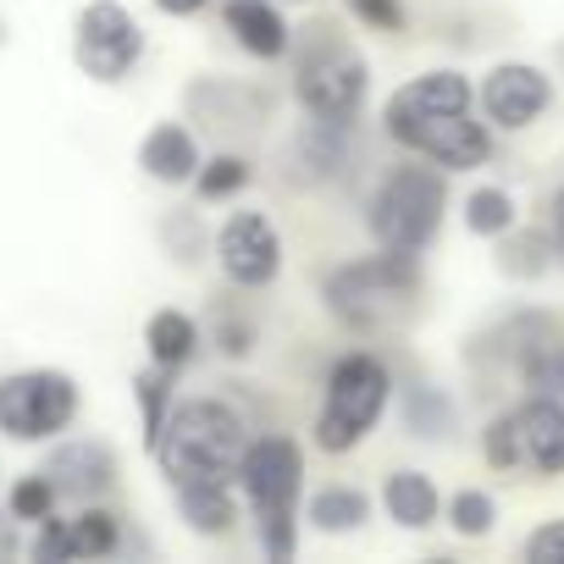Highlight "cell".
<instances>
[{
    "mask_svg": "<svg viewBox=\"0 0 564 564\" xmlns=\"http://www.w3.org/2000/svg\"><path fill=\"white\" fill-rule=\"evenodd\" d=\"M243 448H249V421L227 399H183L166 415L155 459L172 481H194V476H221L227 481L238 470Z\"/></svg>",
    "mask_w": 564,
    "mask_h": 564,
    "instance_id": "cell-1",
    "label": "cell"
},
{
    "mask_svg": "<svg viewBox=\"0 0 564 564\" xmlns=\"http://www.w3.org/2000/svg\"><path fill=\"white\" fill-rule=\"evenodd\" d=\"M327 311L355 327V333H377L388 327L415 294H421V265L415 254L404 249H382V254H366V260H349L327 276Z\"/></svg>",
    "mask_w": 564,
    "mask_h": 564,
    "instance_id": "cell-2",
    "label": "cell"
},
{
    "mask_svg": "<svg viewBox=\"0 0 564 564\" xmlns=\"http://www.w3.org/2000/svg\"><path fill=\"white\" fill-rule=\"evenodd\" d=\"M393 399V371L371 355V349H349L333 377H327V399H322V415H316V448L322 454H355L371 426L382 421Z\"/></svg>",
    "mask_w": 564,
    "mask_h": 564,
    "instance_id": "cell-3",
    "label": "cell"
},
{
    "mask_svg": "<svg viewBox=\"0 0 564 564\" xmlns=\"http://www.w3.org/2000/svg\"><path fill=\"white\" fill-rule=\"evenodd\" d=\"M443 210H448V183H443V166H393L377 188H371V205H366V227L377 238V249H404V254H421L437 227H443Z\"/></svg>",
    "mask_w": 564,
    "mask_h": 564,
    "instance_id": "cell-4",
    "label": "cell"
},
{
    "mask_svg": "<svg viewBox=\"0 0 564 564\" xmlns=\"http://www.w3.org/2000/svg\"><path fill=\"white\" fill-rule=\"evenodd\" d=\"M366 89H371V67L355 45H344L333 29H316V40L300 51L294 62V100L311 111V117H327V122H349L360 106H366Z\"/></svg>",
    "mask_w": 564,
    "mask_h": 564,
    "instance_id": "cell-5",
    "label": "cell"
},
{
    "mask_svg": "<svg viewBox=\"0 0 564 564\" xmlns=\"http://www.w3.org/2000/svg\"><path fill=\"white\" fill-rule=\"evenodd\" d=\"M78 421V382L56 366L0 377V432L12 443H51Z\"/></svg>",
    "mask_w": 564,
    "mask_h": 564,
    "instance_id": "cell-6",
    "label": "cell"
},
{
    "mask_svg": "<svg viewBox=\"0 0 564 564\" xmlns=\"http://www.w3.org/2000/svg\"><path fill=\"white\" fill-rule=\"evenodd\" d=\"M144 56V29L122 0H89L73 23V62L95 84H122Z\"/></svg>",
    "mask_w": 564,
    "mask_h": 564,
    "instance_id": "cell-7",
    "label": "cell"
},
{
    "mask_svg": "<svg viewBox=\"0 0 564 564\" xmlns=\"http://www.w3.org/2000/svg\"><path fill=\"white\" fill-rule=\"evenodd\" d=\"M238 487L249 498L254 514H271V509H300V492H305V448L282 432H265V437H249L243 459H238Z\"/></svg>",
    "mask_w": 564,
    "mask_h": 564,
    "instance_id": "cell-8",
    "label": "cell"
},
{
    "mask_svg": "<svg viewBox=\"0 0 564 564\" xmlns=\"http://www.w3.org/2000/svg\"><path fill=\"white\" fill-rule=\"evenodd\" d=\"M210 249L232 289H271L282 276V232L265 210H232L210 238Z\"/></svg>",
    "mask_w": 564,
    "mask_h": 564,
    "instance_id": "cell-9",
    "label": "cell"
},
{
    "mask_svg": "<svg viewBox=\"0 0 564 564\" xmlns=\"http://www.w3.org/2000/svg\"><path fill=\"white\" fill-rule=\"evenodd\" d=\"M404 150H415L421 161L443 166V172H476L487 166L492 155V133L487 122H476L470 111H437V117H415V122H399L388 128Z\"/></svg>",
    "mask_w": 564,
    "mask_h": 564,
    "instance_id": "cell-10",
    "label": "cell"
},
{
    "mask_svg": "<svg viewBox=\"0 0 564 564\" xmlns=\"http://www.w3.org/2000/svg\"><path fill=\"white\" fill-rule=\"evenodd\" d=\"M476 100H481V111H487V122H492V128L520 133V128H531V122L547 111L553 84H547V73H542V67H531V62H498V67L481 78Z\"/></svg>",
    "mask_w": 564,
    "mask_h": 564,
    "instance_id": "cell-11",
    "label": "cell"
},
{
    "mask_svg": "<svg viewBox=\"0 0 564 564\" xmlns=\"http://www.w3.org/2000/svg\"><path fill=\"white\" fill-rule=\"evenodd\" d=\"M45 476H51L56 498L95 503L100 492L117 487V454L100 437H73V443H56V454L45 459Z\"/></svg>",
    "mask_w": 564,
    "mask_h": 564,
    "instance_id": "cell-12",
    "label": "cell"
},
{
    "mask_svg": "<svg viewBox=\"0 0 564 564\" xmlns=\"http://www.w3.org/2000/svg\"><path fill=\"white\" fill-rule=\"evenodd\" d=\"M514 437H520V465L536 476L564 470V404L553 393H531L514 410Z\"/></svg>",
    "mask_w": 564,
    "mask_h": 564,
    "instance_id": "cell-13",
    "label": "cell"
},
{
    "mask_svg": "<svg viewBox=\"0 0 564 564\" xmlns=\"http://www.w3.org/2000/svg\"><path fill=\"white\" fill-rule=\"evenodd\" d=\"M470 100H476V89H470V78L465 73H421V78H410L404 89H393L388 95V106H382V128H399V122H415V117H437V111H470Z\"/></svg>",
    "mask_w": 564,
    "mask_h": 564,
    "instance_id": "cell-14",
    "label": "cell"
},
{
    "mask_svg": "<svg viewBox=\"0 0 564 564\" xmlns=\"http://www.w3.org/2000/svg\"><path fill=\"white\" fill-rule=\"evenodd\" d=\"M221 18H227V34L238 40V51L254 62H276L294 51V29H289L276 0H227Z\"/></svg>",
    "mask_w": 564,
    "mask_h": 564,
    "instance_id": "cell-15",
    "label": "cell"
},
{
    "mask_svg": "<svg viewBox=\"0 0 564 564\" xmlns=\"http://www.w3.org/2000/svg\"><path fill=\"white\" fill-rule=\"evenodd\" d=\"M199 139L183 128V122H155L144 139H139V172L150 177V183H166V188H177V183H194V172H199Z\"/></svg>",
    "mask_w": 564,
    "mask_h": 564,
    "instance_id": "cell-16",
    "label": "cell"
},
{
    "mask_svg": "<svg viewBox=\"0 0 564 564\" xmlns=\"http://www.w3.org/2000/svg\"><path fill=\"white\" fill-rule=\"evenodd\" d=\"M382 509H388L393 525L426 531V525H437V514H443V492H437V481H432L426 470H393V476L382 481Z\"/></svg>",
    "mask_w": 564,
    "mask_h": 564,
    "instance_id": "cell-17",
    "label": "cell"
},
{
    "mask_svg": "<svg viewBox=\"0 0 564 564\" xmlns=\"http://www.w3.org/2000/svg\"><path fill=\"white\" fill-rule=\"evenodd\" d=\"M177 492V509L183 520L199 531V536H227L238 525V498L227 492L221 476H194V481H172Z\"/></svg>",
    "mask_w": 564,
    "mask_h": 564,
    "instance_id": "cell-18",
    "label": "cell"
},
{
    "mask_svg": "<svg viewBox=\"0 0 564 564\" xmlns=\"http://www.w3.org/2000/svg\"><path fill=\"white\" fill-rule=\"evenodd\" d=\"M199 344H205V338H199V322H194L188 311H177V305H166V311H155V316L144 322V349H150V360L166 366V371L194 366Z\"/></svg>",
    "mask_w": 564,
    "mask_h": 564,
    "instance_id": "cell-19",
    "label": "cell"
},
{
    "mask_svg": "<svg viewBox=\"0 0 564 564\" xmlns=\"http://www.w3.org/2000/svg\"><path fill=\"white\" fill-rule=\"evenodd\" d=\"M177 371H166V366H144V371H133V399H139V421H144V448L155 454V443H161V432H166V415H172V404H177Z\"/></svg>",
    "mask_w": 564,
    "mask_h": 564,
    "instance_id": "cell-20",
    "label": "cell"
},
{
    "mask_svg": "<svg viewBox=\"0 0 564 564\" xmlns=\"http://www.w3.org/2000/svg\"><path fill=\"white\" fill-rule=\"evenodd\" d=\"M366 520H371V498H366L360 487H344V481H333V487L311 492V525H316V531H327V536H344V531H360Z\"/></svg>",
    "mask_w": 564,
    "mask_h": 564,
    "instance_id": "cell-21",
    "label": "cell"
},
{
    "mask_svg": "<svg viewBox=\"0 0 564 564\" xmlns=\"http://www.w3.org/2000/svg\"><path fill=\"white\" fill-rule=\"evenodd\" d=\"M399 415H404L410 437H421V443H437V437H448V432H454V404H448L437 388H426V382L404 388Z\"/></svg>",
    "mask_w": 564,
    "mask_h": 564,
    "instance_id": "cell-22",
    "label": "cell"
},
{
    "mask_svg": "<svg viewBox=\"0 0 564 564\" xmlns=\"http://www.w3.org/2000/svg\"><path fill=\"white\" fill-rule=\"evenodd\" d=\"M520 221V210H514V194L509 188H470L465 194V227L476 232V238H503L509 227Z\"/></svg>",
    "mask_w": 564,
    "mask_h": 564,
    "instance_id": "cell-23",
    "label": "cell"
},
{
    "mask_svg": "<svg viewBox=\"0 0 564 564\" xmlns=\"http://www.w3.org/2000/svg\"><path fill=\"white\" fill-rule=\"evenodd\" d=\"M67 542H73V558H106V553H117V542H122L117 514L84 503V509L67 520Z\"/></svg>",
    "mask_w": 564,
    "mask_h": 564,
    "instance_id": "cell-24",
    "label": "cell"
},
{
    "mask_svg": "<svg viewBox=\"0 0 564 564\" xmlns=\"http://www.w3.org/2000/svg\"><path fill=\"white\" fill-rule=\"evenodd\" d=\"M520 377L531 393H553L564 399V344L558 338H536L520 349Z\"/></svg>",
    "mask_w": 564,
    "mask_h": 564,
    "instance_id": "cell-25",
    "label": "cell"
},
{
    "mask_svg": "<svg viewBox=\"0 0 564 564\" xmlns=\"http://www.w3.org/2000/svg\"><path fill=\"white\" fill-rule=\"evenodd\" d=\"M249 177H254V172H249L243 155H210V161H199V172H194V194H199L205 205H216V199L243 194Z\"/></svg>",
    "mask_w": 564,
    "mask_h": 564,
    "instance_id": "cell-26",
    "label": "cell"
},
{
    "mask_svg": "<svg viewBox=\"0 0 564 564\" xmlns=\"http://www.w3.org/2000/svg\"><path fill=\"white\" fill-rule=\"evenodd\" d=\"M161 249L177 260V265H199L205 249H210V232L194 210H166L161 216Z\"/></svg>",
    "mask_w": 564,
    "mask_h": 564,
    "instance_id": "cell-27",
    "label": "cell"
},
{
    "mask_svg": "<svg viewBox=\"0 0 564 564\" xmlns=\"http://www.w3.org/2000/svg\"><path fill=\"white\" fill-rule=\"evenodd\" d=\"M7 514H12V520H29V525H40L45 514H56V487H51V476H45V470L18 476V481L7 487Z\"/></svg>",
    "mask_w": 564,
    "mask_h": 564,
    "instance_id": "cell-28",
    "label": "cell"
},
{
    "mask_svg": "<svg viewBox=\"0 0 564 564\" xmlns=\"http://www.w3.org/2000/svg\"><path fill=\"white\" fill-rule=\"evenodd\" d=\"M448 525H454L459 536H487V531L498 525V503H492V492H481V487H459V492L448 498Z\"/></svg>",
    "mask_w": 564,
    "mask_h": 564,
    "instance_id": "cell-29",
    "label": "cell"
},
{
    "mask_svg": "<svg viewBox=\"0 0 564 564\" xmlns=\"http://www.w3.org/2000/svg\"><path fill=\"white\" fill-rule=\"evenodd\" d=\"M503 238H509V243H503V271H509V276H542V271H547V249H553V243H547L542 232H514V227H509Z\"/></svg>",
    "mask_w": 564,
    "mask_h": 564,
    "instance_id": "cell-30",
    "label": "cell"
},
{
    "mask_svg": "<svg viewBox=\"0 0 564 564\" xmlns=\"http://www.w3.org/2000/svg\"><path fill=\"white\" fill-rule=\"evenodd\" d=\"M254 520H260L265 558H294V547H300V514L294 509H271V514H254Z\"/></svg>",
    "mask_w": 564,
    "mask_h": 564,
    "instance_id": "cell-31",
    "label": "cell"
},
{
    "mask_svg": "<svg viewBox=\"0 0 564 564\" xmlns=\"http://www.w3.org/2000/svg\"><path fill=\"white\" fill-rule=\"evenodd\" d=\"M481 454H487V465H492V470H520L514 410H509V415H498V421H487V432H481Z\"/></svg>",
    "mask_w": 564,
    "mask_h": 564,
    "instance_id": "cell-32",
    "label": "cell"
},
{
    "mask_svg": "<svg viewBox=\"0 0 564 564\" xmlns=\"http://www.w3.org/2000/svg\"><path fill=\"white\" fill-rule=\"evenodd\" d=\"M344 7L377 34H404V0H344Z\"/></svg>",
    "mask_w": 564,
    "mask_h": 564,
    "instance_id": "cell-33",
    "label": "cell"
},
{
    "mask_svg": "<svg viewBox=\"0 0 564 564\" xmlns=\"http://www.w3.org/2000/svg\"><path fill=\"white\" fill-rule=\"evenodd\" d=\"M216 349L227 360H243L254 349V322L249 316H216Z\"/></svg>",
    "mask_w": 564,
    "mask_h": 564,
    "instance_id": "cell-34",
    "label": "cell"
},
{
    "mask_svg": "<svg viewBox=\"0 0 564 564\" xmlns=\"http://www.w3.org/2000/svg\"><path fill=\"white\" fill-rule=\"evenodd\" d=\"M525 558L531 564H564V520H547L525 536Z\"/></svg>",
    "mask_w": 564,
    "mask_h": 564,
    "instance_id": "cell-35",
    "label": "cell"
},
{
    "mask_svg": "<svg viewBox=\"0 0 564 564\" xmlns=\"http://www.w3.org/2000/svg\"><path fill=\"white\" fill-rule=\"evenodd\" d=\"M34 558H40V564L73 558V542H67V520H56V514H45V520H40V536H34Z\"/></svg>",
    "mask_w": 564,
    "mask_h": 564,
    "instance_id": "cell-36",
    "label": "cell"
},
{
    "mask_svg": "<svg viewBox=\"0 0 564 564\" xmlns=\"http://www.w3.org/2000/svg\"><path fill=\"white\" fill-rule=\"evenodd\" d=\"M210 7V0H155V12H166V18H199Z\"/></svg>",
    "mask_w": 564,
    "mask_h": 564,
    "instance_id": "cell-37",
    "label": "cell"
},
{
    "mask_svg": "<svg viewBox=\"0 0 564 564\" xmlns=\"http://www.w3.org/2000/svg\"><path fill=\"white\" fill-rule=\"evenodd\" d=\"M553 243H558V254H564V188L553 194Z\"/></svg>",
    "mask_w": 564,
    "mask_h": 564,
    "instance_id": "cell-38",
    "label": "cell"
},
{
    "mask_svg": "<svg viewBox=\"0 0 564 564\" xmlns=\"http://www.w3.org/2000/svg\"><path fill=\"white\" fill-rule=\"evenodd\" d=\"M7 553H18V531H12L7 520H0V558H7Z\"/></svg>",
    "mask_w": 564,
    "mask_h": 564,
    "instance_id": "cell-39",
    "label": "cell"
},
{
    "mask_svg": "<svg viewBox=\"0 0 564 564\" xmlns=\"http://www.w3.org/2000/svg\"><path fill=\"white\" fill-rule=\"evenodd\" d=\"M276 7H300V0H276Z\"/></svg>",
    "mask_w": 564,
    "mask_h": 564,
    "instance_id": "cell-40",
    "label": "cell"
},
{
    "mask_svg": "<svg viewBox=\"0 0 564 564\" xmlns=\"http://www.w3.org/2000/svg\"><path fill=\"white\" fill-rule=\"evenodd\" d=\"M0 40H7V29H0Z\"/></svg>",
    "mask_w": 564,
    "mask_h": 564,
    "instance_id": "cell-41",
    "label": "cell"
}]
</instances>
